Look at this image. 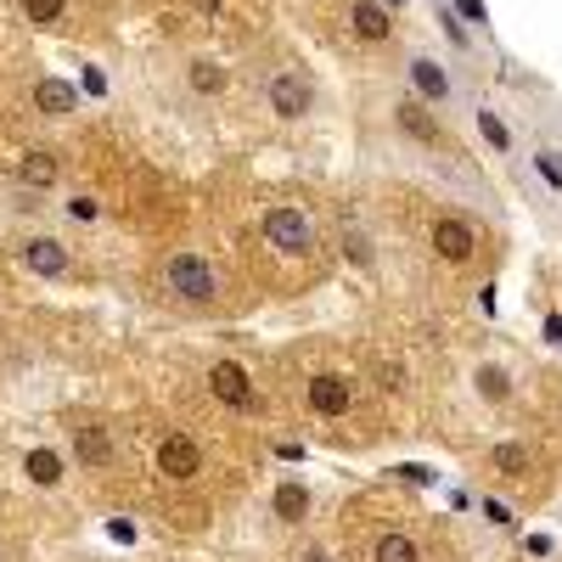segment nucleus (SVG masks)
Listing matches in <instances>:
<instances>
[{
	"instance_id": "f257e3e1",
	"label": "nucleus",
	"mask_w": 562,
	"mask_h": 562,
	"mask_svg": "<svg viewBox=\"0 0 562 562\" xmlns=\"http://www.w3.org/2000/svg\"><path fill=\"white\" fill-rule=\"evenodd\" d=\"M405 90L428 113H439V119H467V108H473L461 74L439 52H422V45H411V52H405Z\"/></svg>"
},
{
	"instance_id": "f03ea898",
	"label": "nucleus",
	"mask_w": 562,
	"mask_h": 562,
	"mask_svg": "<svg viewBox=\"0 0 562 562\" xmlns=\"http://www.w3.org/2000/svg\"><path fill=\"white\" fill-rule=\"evenodd\" d=\"M203 383L214 394V405H225L231 416H248V422H265L270 405H265V389L254 383V371L243 360H231V355H214L209 371H203Z\"/></svg>"
},
{
	"instance_id": "7ed1b4c3",
	"label": "nucleus",
	"mask_w": 562,
	"mask_h": 562,
	"mask_svg": "<svg viewBox=\"0 0 562 562\" xmlns=\"http://www.w3.org/2000/svg\"><path fill=\"white\" fill-rule=\"evenodd\" d=\"M158 276H164V288H169L180 304H192V310L220 304V270H214V259H209V254H198V248L169 254Z\"/></svg>"
},
{
	"instance_id": "20e7f679",
	"label": "nucleus",
	"mask_w": 562,
	"mask_h": 562,
	"mask_svg": "<svg viewBox=\"0 0 562 562\" xmlns=\"http://www.w3.org/2000/svg\"><path fill=\"white\" fill-rule=\"evenodd\" d=\"M259 237L281 254V259H310L315 254V220L299 203H276L259 214Z\"/></svg>"
},
{
	"instance_id": "39448f33",
	"label": "nucleus",
	"mask_w": 562,
	"mask_h": 562,
	"mask_svg": "<svg viewBox=\"0 0 562 562\" xmlns=\"http://www.w3.org/2000/svg\"><path fill=\"white\" fill-rule=\"evenodd\" d=\"M265 102H270V113L281 124H304L315 113V79L304 68H276L265 79Z\"/></svg>"
},
{
	"instance_id": "423d86ee",
	"label": "nucleus",
	"mask_w": 562,
	"mask_h": 562,
	"mask_svg": "<svg viewBox=\"0 0 562 562\" xmlns=\"http://www.w3.org/2000/svg\"><path fill=\"white\" fill-rule=\"evenodd\" d=\"M203 439H192L186 428H164L158 434V445H153V467H158V479H169V484H192L198 473H203Z\"/></svg>"
},
{
	"instance_id": "0eeeda50",
	"label": "nucleus",
	"mask_w": 562,
	"mask_h": 562,
	"mask_svg": "<svg viewBox=\"0 0 562 562\" xmlns=\"http://www.w3.org/2000/svg\"><path fill=\"white\" fill-rule=\"evenodd\" d=\"M428 248L439 265H473L484 237H479V220L473 214H439L434 231H428Z\"/></svg>"
},
{
	"instance_id": "6e6552de",
	"label": "nucleus",
	"mask_w": 562,
	"mask_h": 562,
	"mask_svg": "<svg viewBox=\"0 0 562 562\" xmlns=\"http://www.w3.org/2000/svg\"><path fill=\"white\" fill-rule=\"evenodd\" d=\"M304 411L310 416H321V422H344L349 411H355V383L344 378V371H310L304 378Z\"/></svg>"
},
{
	"instance_id": "1a4fd4ad",
	"label": "nucleus",
	"mask_w": 562,
	"mask_h": 562,
	"mask_svg": "<svg viewBox=\"0 0 562 562\" xmlns=\"http://www.w3.org/2000/svg\"><path fill=\"white\" fill-rule=\"evenodd\" d=\"M467 119H473V135H479V147H484V153H495V158H501V164H512V169L524 164V140H518V130H512V124L484 102V97H473Z\"/></svg>"
},
{
	"instance_id": "9d476101",
	"label": "nucleus",
	"mask_w": 562,
	"mask_h": 562,
	"mask_svg": "<svg viewBox=\"0 0 562 562\" xmlns=\"http://www.w3.org/2000/svg\"><path fill=\"white\" fill-rule=\"evenodd\" d=\"M518 180L529 186L535 198H557V203H562V147H551V140H535V147H524Z\"/></svg>"
},
{
	"instance_id": "9b49d317",
	"label": "nucleus",
	"mask_w": 562,
	"mask_h": 562,
	"mask_svg": "<svg viewBox=\"0 0 562 562\" xmlns=\"http://www.w3.org/2000/svg\"><path fill=\"white\" fill-rule=\"evenodd\" d=\"M18 265H23L29 276H40V281H63V276L74 270V254H68V243L34 231V237H23V248H18Z\"/></svg>"
},
{
	"instance_id": "f8f14e48",
	"label": "nucleus",
	"mask_w": 562,
	"mask_h": 562,
	"mask_svg": "<svg viewBox=\"0 0 562 562\" xmlns=\"http://www.w3.org/2000/svg\"><path fill=\"white\" fill-rule=\"evenodd\" d=\"M394 130H400L405 140H416V147H428V153H439V135H445V130H439V113H428V108L411 97V90L394 102Z\"/></svg>"
},
{
	"instance_id": "ddd939ff",
	"label": "nucleus",
	"mask_w": 562,
	"mask_h": 562,
	"mask_svg": "<svg viewBox=\"0 0 562 562\" xmlns=\"http://www.w3.org/2000/svg\"><path fill=\"white\" fill-rule=\"evenodd\" d=\"M310 512H315V490H310L304 479H281V484L270 490V518H276L281 529L310 524Z\"/></svg>"
},
{
	"instance_id": "4468645a",
	"label": "nucleus",
	"mask_w": 562,
	"mask_h": 562,
	"mask_svg": "<svg viewBox=\"0 0 562 562\" xmlns=\"http://www.w3.org/2000/svg\"><path fill=\"white\" fill-rule=\"evenodd\" d=\"M68 450L85 467H113L119 461V439H113V428H102V422H79V428L68 434Z\"/></svg>"
},
{
	"instance_id": "2eb2a0df",
	"label": "nucleus",
	"mask_w": 562,
	"mask_h": 562,
	"mask_svg": "<svg viewBox=\"0 0 562 562\" xmlns=\"http://www.w3.org/2000/svg\"><path fill=\"white\" fill-rule=\"evenodd\" d=\"M349 34L360 45H389L394 40V12L383 0H349Z\"/></svg>"
},
{
	"instance_id": "dca6fc26",
	"label": "nucleus",
	"mask_w": 562,
	"mask_h": 562,
	"mask_svg": "<svg viewBox=\"0 0 562 562\" xmlns=\"http://www.w3.org/2000/svg\"><path fill=\"white\" fill-rule=\"evenodd\" d=\"M23 479H29L34 490H57V484L68 479V450H57V445H29V450H23Z\"/></svg>"
},
{
	"instance_id": "f3484780",
	"label": "nucleus",
	"mask_w": 562,
	"mask_h": 562,
	"mask_svg": "<svg viewBox=\"0 0 562 562\" xmlns=\"http://www.w3.org/2000/svg\"><path fill=\"white\" fill-rule=\"evenodd\" d=\"M18 180L29 186V192H57V186H63V158L52 147H29L18 158Z\"/></svg>"
},
{
	"instance_id": "a211bd4d",
	"label": "nucleus",
	"mask_w": 562,
	"mask_h": 562,
	"mask_svg": "<svg viewBox=\"0 0 562 562\" xmlns=\"http://www.w3.org/2000/svg\"><path fill=\"white\" fill-rule=\"evenodd\" d=\"M79 97H85V90H79L74 79H57V74L34 85V108H40L45 119H68V113L79 108Z\"/></svg>"
},
{
	"instance_id": "6ab92c4d",
	"label": "nucleus",
	"mask_w": 562,
	"mask_h": 562,
	"mask_svg": "<svg viewBox=\"0 0 562 562\" xmlns=\"http://www.w3.org/2000/svg\"><path fill=\"white\" fill-rule=\"evenodd\" d=\"M490 467L501 479H529L535 473V445L529 439H495L490 445Z\"/></svg>"
},
{
	"instance_id": "aec40b11",
	"label": "nucleus",
	"mask_w": 562,
	"mask_h": 562,
	"mask_svg": "<svg viewBox=\"0 0 562 562\" xmlns=\"http://www.w3.org/2000/svg\"><path fill=\"white\" fill-rule=\"evenodd\" d=\"M371 562H422V540L411 529H378L371 535Z\"/></svg>"
},
{
	"instance_id": "412c9836",
	"label": "nucleus",
	"mask_w": 562,
	"mask_h": 562,
	"mask_svg": "<svg viewBox=\"0 0 562 562\" xmlns=\"http://www.w3.org/2000/svg\"><path fill=\"white\" fill-rule=\"evenodd\" d=\"M428 7L439 12V29H445V40L456 45V52H461V57H490V52H484V45L473 40V29H467V23H461V18L450 12V0H428Z\"/></svg>"
},
{
	"instance_id": "4be33fe9",
	"label": "nucleus",
	"mask_w": 562,
	"mask_h": 562,
	"mask_svg": "<svg viewBox=\"0 0 562 562\" xmlns=\"http://www.w3.org/2000/svg\"><path fill=\"white\" fill-rule=\"evenodd\" d=\"M450 12L473 29V40L484 45V52H495V23H490V7L484 0H450Z\"/></svg>"
},
{
	"instance_id": "5701e85b",
	"label": "nucleus",
	"mask_w": 562,
	"mask_h": 562,
	"mask_svg": "<svg viewBox=\"0 0 562 562\" xmlns=\"http://www.w3.org/2000/svg\"><path fill=\"white\" fill-rule=\"evenodd\" d=\"M473 389H479L490 405H506V400H512V378H506L495 360H479V366H473Z\"/></svg>"
},
{
	"instance_id": "b1692460",
	"label": "nucleus",
	"mask_w": 562,
	"mask_h": 562,
	"mask_svg": "<svg viewBox=\"0 0 562 562\" xmlns=\"http://www.w3.org/2000/svg\"><path fill=\"white\" fill-rule=\"evenodd\" d=\"M186 79H192V90H203V97H220V90H225V68L220 63H192V68H186Z\"/></svg>"
},
{
	"instance_id": "393cba45",
	"label": "nucleus",
	"mask_w": 562,
	"mask_h": 562,
	"mask_svg": "<svg viewBox=\"0 0 562 562\" xmlns=\"http://www.w3.org/2000/svg\"><path fill=\"white\" fill-rule=\"evenodd\" d=\"M23 18L40 23V29H52V23L68 18V0H23Z\"/></svg>"
},
{
	"instance_id": "a878e982",
	"label": "nucleus",
	"mask_w": 562,
	"mask_h": 562,
	"mask_svg": "<svg viewBox=\"0 0 562 562\" xmlns=\"http://www.w3.org/2000/svg\"><path fill=\"white\" fill-rule=\"evenodd\" d=\"M344 243H349V259H355V265H360V270H371V243H366V237H360V231H355V225H349V231H344Z\"/></svg>"
},
{
	"instance_id": "bb28decb",
	"label": "nucleus",
	"mask_w": 562,
	"mask_h": 562,
	"mask_svg": "<svg viewBox=\"0 0 562 562\" xmlns=\"http://www.w3.org/2000/svg\"><path fill=\"white\" fill-rule=\"evenodd\" d=\"M299 562H344V557H338V551H326V546H304Z\"/></svg>"
},
{
	"instance_id": "cd10ccee",
	"label": "nucleus",
	"mask_w": 562,
	"mask_h": 562,
	"mask_svg": "<svg viewBox=\"0 0 562 562\" xmlns=\"http://www.w3.org/2000/svg\"><path fill=\"white\" fill-rule=\"evenodd\" d=\"M68 214H74V220H97L102 209H97V203H90V198H74V203H68Z\"/></svg>"
},
{
	"instance_id": "c85d7f7f",
	"label": "nucleus",
	"mask_w": 562,
	"mask_h": 562,
	"mask_svg": "<svg viewBox=\"0 0 562 562\" xmlns=\"http://www.w3.org/2000/svg\"><path fill=\"white\" fill-rule=\"evenodd\" d=\"M102 85H108L102 68H90V74H85V97H102Z\"/></svg>"
},
{
	"instance_id": "c756f323",
	"label": "nucleus",
	"mask_w": 562,
	"mask_h": 562,
	"mask_svg": "<svg viewBox=\"0 0 562 562\" xmlns=\"http://www.w3.org/2000/svg\"><path fill=\"white\" fill-rule=\"evenodd\" d=\"M383 7H389V12H405V7H411V0H383Z\"/></svg>"
},
{
	"instance_id": "7c9ffc66",
	"label": "nucleus",
	"mask_w": 562,
	"mask_h": 562,
	"mask_svg": "<svg viewBox=\"0 0 562 562\" xmlns=\"http://www.w3.org/2000/svg\"><path fill=\"white\" fill-rule=\"evenodd\" d=\"M557 411H562V400H557Z\"/></svg>"
}]
</instances>
